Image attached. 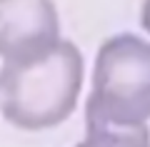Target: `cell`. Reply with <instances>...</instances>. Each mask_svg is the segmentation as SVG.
Wrapping results in <instances>:
<instances>
[{"mask_svg":"<svg viewBox=\"0 0 150 147\" xmlns=\"http://www.w3.org/2000/svg\"><path fill=\"white\" fill-rule=\"evenodd\" d=\"M83 85V55L58 40L35 55L5 63L0 70L3 115L23 130H45L68 120Z\"/></svg>","mask_w":150,"mask_h":147,"instance_id":"obj_1","label":"cell"},{"mask_svg":"<svg viewBox=\"0 0 150 147\" xmlns=\"http://www.w3.org/2000/svg\"><path fill=\"white\" fill-rule=\"evenodd\" d=\"M150 120V42L110 37L98 53L85 122L93 127H145Z\"/></svg>","mask_w":150,"mask_h":147,"instance_id":"obj_2","label":"cell"},{"mask_svg":"<svg viewBox=\"0 0 150 147\" xmlns=\"http://www.w3.org/2000/svg\"><path fill=\"white\" fill-rule=\"evenodd\" d=\"M58 40L53 0H0V58L5 63L35 55Z\"/></svg>","mask_w":150,"mask_h":147,"instance_id":"obj_3","label":"cell"},{"mask_svg":"<svg viewBox=\"0 0 150 147\" xmlns=\"http://www.w3.org/2000/svg\"><path fill=\"white\" fill-rule=\"evenodd\" d=\"M78 147H150L145 127H93Z\"/></svg>","mask_w":150,"mask_h":147,"instance_id":"obj_4","label":"cell"},{"mask_svg":"<svg viewBox=\"0 0 150 147\" xmlns=\"http://www.w3.org/2000/svg\"><path fill=\"white\" fill-rule=\"evenodd\" d=\"M143 27L150 32V0H145V8H143Z\"/></svg>","mask_w":150,"mask_h":147,"instance_id":"obj_5","label":"cell"}]
</instances>
